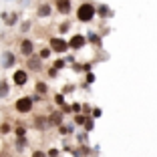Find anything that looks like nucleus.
Returning <instances> with one entry per match:
<instances>
[{
	"label": "nucleus",
	"mask_w": 157,
	"mask_h": 157,
	"mask_svg": "<svg viewBox=\"0 0 157 157\" xmlns=\"http://www.w3.org/2000/svg\"><path fill=\"white\" fill-rule=\"evenodd\" d=\"M30 109H33V99L30 97H22L16 101V111L18 113H28Z\"/></svg>",
	"instance_id": "nucleus-2"
},
{
	"label": "nucleus",
	"mask_w": 157,
	"mask_h": 157,
	"mask_svg": "<svg viewBox=\"0 0 157 157\" xmlns=\"http://www.w3.org/2000/svg\"><path fill=\"white\" fill-rule=\"evenodd\" d=\"M63 65H65L63 60H56V63H55V71H59V69H60V67H63Z\"/></svg>",
	"instance_id": "nucleus-15"
},
{
	"label": "nucleus",
	"mask_w": 157,
	"mask_h": 157,
	"mask_svg": "<svg viewBox=\"0 0 157 157\" xmlns=\"http://www.w3.org/2000/svg\"><path fill=\"white\" fill-rule=\"evenodd\" d=\"M28 69L40 71V59H38V56H30V59H28Z\"/></svg>",
	"instance_id": "nucleus-7"
},
{
	"label": "nucleus",
	"mask_w": 157,
	"mask_h": 157,
	"mask_svg": "<svg viewBox=\"0 0 157 157\" xmlns=\"http://www.w3.org/2000/svg\"><path fill=\"white\" fill-rule=\"evenodd\" d=\"M12 55H10V52H4V59H2V63H4V67H10L12 65Z\"/></svg>",
	"instance_id": "nucleus-10"
},
{
	"label": "nucleus",
	"mask_w": 157,
	"mask_h": 157,
	"mask_svg": "<svg viewBox=\"0 0 157 157\" xmlns=\"http://www.w3.org/2000/svg\"><path fill=\"white\" fill-rule=\"evenodd\" d=\"M48 55H51V51H48V48H44V51H40V56H38V59H46Z\"/></svg>",
	"instance_id": "nucleus-13"
},
{
	"label": "nucleus",
	"mask_w": 157,
	"mask_h": 157,
	"mask_svg": "<svg viewBox=\"0 0 157 157\" xmlns=\"http://www.w3.org/2000/svg\"><path fill=\"white\" fill-rule=\"evenodd\" d=\"M6 95H8V85L2 81V83H0V97H6Z\"/></svg>",
	"instance_id": "nucleus-11"
},
{
	"label": "nucleus",
	"mask_w": 157,
	"mask_h": 157,
	"mask_svg": "<svg viewBox=\"0 0 157 157\" xmlns=\"http://www.w3.org/2000/svg\"><path fill=\"white\" fill-rule=\"evenodd\" d=\"M14 83H16V87H22L24 83H26V73H24V71H16V73H14Z\"/></svg>",
	"instance_id": "nucleus-4"
},
{
	"label": "nucleus",
	"mask_w": 157,
	"mask_h": 157,
	"mask_svg": "<svg viewBox=\"0 0 157 157\" xmlns=\"http://www.w3.org/2000/svg\"><path fill=\"white\" fill-rule=\"evenodd\" d=\"M20 52L26 55V56L33 55V40H22L20 42Z\"/></svg>",
	"instance_id": "nucleus-5"
},
{
	"label": "nucleus",
	"mask_w": 157,
	"mask_h": 157,
	"mask_svg": "<svg viewBox=\"0 0 157 157\" xmlns=\"http://www.w3.org/2000/svg\"><path fill=\"white\" fill-rule=\"evenodd\" d=\"M93 16H95V6H93L91 2H83V4L78 6V10H77V18L81 20V22H89Z\"/></svg>",
	"instance_id": "nucleus-1"
},
{
	"label": "nucleus",
	"mask_w": 157,
	"mask_h": 157,
	"mask_svg": "<svg viewBox=\"0 0 157 157\" xmlns=\"http://www.w3.org/2000/svg\"><path fill=\"white\" fill-rule=\"evenodd\" d=\"M67 46H69V44H67L63 38H59V36H56V38H51V48H52V51H56V52H65V51H67Z\"/></svg>",
	"instance_id": "nucleus-3"
},
{
	"label": "nucleus",
	"mask_w": 157,
	"mask_h": 157,
	"mask_svg": "<svg viewBox=\"0 0 157 157\" xmlns=\"http://www.w3.org/2000/svg\"><path fill=\"white\" fill-rule=\"evenodd\" d=\"M56 4H59V10H60V12H65V14L71 10V2H69V0H59Z\"/></svg>",
	"instance_id": "nucleus-8"
},
{
	"label": "nucleus",
	"mask_w": 157,
	"mask_h": 157,
	"mask_svg": "<svg viewBox=\"0 0 157 157\" xmlns=\"http://www.w3.org/2000/svg\"><path fill=\"white\" fill-rule=\"evenodd\" d=\"M71 46H73V48H81V46L85 44V38L81 36V34H77V36H73L71 38V42H69Z\"/></svg>",
	"instance_id": "nucleus-6"
},
{
	"label": "nucleus",
	"mask_w": 157,
	"mask_h": 157,
	"mask_svg": "<svg viewBox=\"0 0 157 157\" xmlns=\"http://www.w3.org/2000/svg\"><path fill=\"white\" fill-rule=\"evenodd\" d=\"M36 91H38V93H44V91H46V85H44V83H38V85H36Z\"/></svg>",
	"instance_id": "nucleus-12"
},
{
	"label": "nucleus",
	"mask_w": 157,
	"mask_h": 157,
	"mask_svg": "<svg viewBox=\"0 0 157 157\" xmlns=\"http://www.w3.org/2000/svg\"><path fill=\"white\" fill-rule=\"evenodd\" d=\"M51 121H52V123H56V125H59V123H60V115H52V119H51Z\"/></svg>",
	"instance_id": "nucleus-14"
},
{
	"label": "nucleus",
	"mask_w": 157,
	"mask_h": 157,
	"mask_svg": "<svg viewBox=\"0 0 157 157\" xmlns=\"http://www.w3.org/2000/svg\"><path fill=\"white\" fill-rule=\"evenodd\" d=\"M33 157H44V153H42V151H34Z\"/></svg>",
	"instance_id": "nucleus-17"
},
{
	"label": "nucleus",
	"mask_w": 157,
	"mask_h": 157,
	"mask_svg": "<svg viewBox=\"0 0 157 157\" xmlns=\"http://www.w3.org/2000/svg\"><path fill=\"white\" fill-rule=\"evenodd\" d=\"M6 22H8V24H14V22H16V14H12V16H10V20H6Z\"/></svg>",
	"instance_id": "nucleus-16"
},
{
	"label": "nucleus",
	"mask_w": 157,
	"mask_h": 157,
	"mask_svg": "<svg viewBox=\"0 0 157 157\" xmlns=\"http://www.w3.org/2000/svg\"><path fill=\"white\" fill-rule=\"evenodd\" d=\"M48 14H51V6L48 4H42L38 8V16H48Z\"/></svg>",
	"instance_id": "nucleus-9"
}]
</instances>
